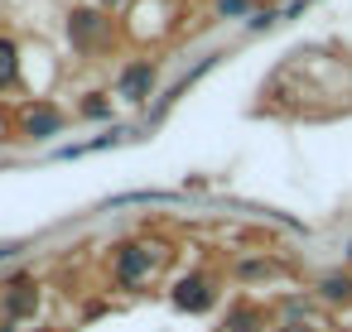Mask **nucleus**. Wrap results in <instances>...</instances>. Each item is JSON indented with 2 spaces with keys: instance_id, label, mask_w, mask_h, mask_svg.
<instances>
[{
  "instance_id": "obj_9",
  "label": "nucleus",
  "mask_w": 352,
  "mask_h": 332,
  "mask_svg": "<svg viewBox=\"0 0 352 332\" xmlns=\"http://www.w3.org/2000/svg\"><path fill=\"white\" fill-rule=\"evenodd\" d=\"M280 332H304V327H280Z\"/></svg>"
},
{
  "instance_id": "obj_10",
  "label": "nucleus",
  "mask_w": 352,
  "mask_h": 332,
  "mask_svg": "<svg viewBox=\"0 0 352 332\" xmlns=\"http://www.w3.org/2000/svg\"><path fill=\"white\" fill-rule=\"evenodd\" d=\"M0 255H10V246H0Z\"/></svg>"
},
{
  "instance_id": "obj_7",
  "label": "nucleus",
  "mask_w": 352,
  "mask_h": 332,
  "mask_svg": "<svg viewBox=\"0 0 352 332\" xmlns=\"http://www.w3.org/2000/svg\"><path fill=\"white\" fill-rule=\"evenodd\" d=\"M323 294H328V298H347V294H352V279H342V274H328V279H323Z\"/></svg>"
},
{
  "instance_id": "obj_1",
  "label": "nucleus",
  "mask_w": 352,
  "mask_h": 332,
  "mask_svg": "<svg viewBox=\"0 0 352 332\" xmlns=\"http://www.w3.org/2000/svg\"><path fill=\"white\" fill-rule=\"evenodd\" d=\"M150 270H155V260H150V246H126V250H121V260H116V274H121V284H140Z\"/></svg>"
},
{
  "instance_id": "obj_6",
  "label": "nucleus",
  "mask_w": 352,
  "mask_h": 332,
  "mask_svg": "<svg viewBox=\"0 0 352 332\" xmlns=\"http://www.w3.org/2000/svg\"><path fill=\"white\" fill-rule=\"evenodd\" d=\"M20 73V58H15V44L10 39H0V87H10Z\"/></svg>"
},
{
  "instance_id": "obj_2",
  "label": "nucleus",
  "mask_w": 352,
  "mask_h": 332,
  "mask_svg": "<svg viewBox=\"0 0 352 332\" xmlns=\"http://www.w3.org/2000/svg\"><path fill=\"white\" fill-rule=\"evenodd\" d=\"M150 87H155V68H150V63H135V68L121 73V97H126V102H145Z\"/></svg>"
},
{
  "instance_id": "obj_5",
  "label": "nucleus",
  "mask_w": 352,
  "mask_h": 332,
  "mask_svg": "<svg viewBox=\"0 0 352 332\" xmlns=\"http://www.w3.org/2000/svg\"><path fill=\"white\" fill-rule=\"evenodd\" d=\"M68 34L87 44V39H97V34H102V20H97V15H87V10H78V15H73V25H68Z\"/></svg>"
},
{
  "instance_id": "obj_4",
  "label": "nucleus",
  "mask_w": 352,
  "mask_h": 332,
  "mask_svg": "<svg viewBox=\"0 0 352 332\" xmlns=\"http://www.w3.org/2000/svg\"><path fill=\"white\" fill-rule=\"evenodd\" d=\"M25 126H30V135H39V140H44V135H58V130H63V116H58V111H49V106H39Z\"/></svg>"
},
{
  "instance_id": "obj_8",
  "label": "nucleus",
  "mask_w": 352,
  "mask_h": 332,
  "mask_svg": "<svg viewBox=\"0 0 352 332\" xmlns=\"http://www.w3.org/2000/svg\"><path fill=\"white\" fill-rule=\"evenodd\" d=\"M222 15H246V0H222Z\"/></svg>"
},
{
  "instance_id": "obj_3",
  "label": "nucleus",
  "mask_w": 352,
  "mask_h": 332,
  "mask_svg": "<svg viewBox=\"0 0 352 332\" xmlns=\"http://www.w3.org/2000/svg\"><path fill=\"white\" fill-rule=\"evenodd\" d=\"M174 303H179V308H193V313H198V308H208V303H212L208 279H184V284L174 289Z\"/></svg>"
}]
</instances>
